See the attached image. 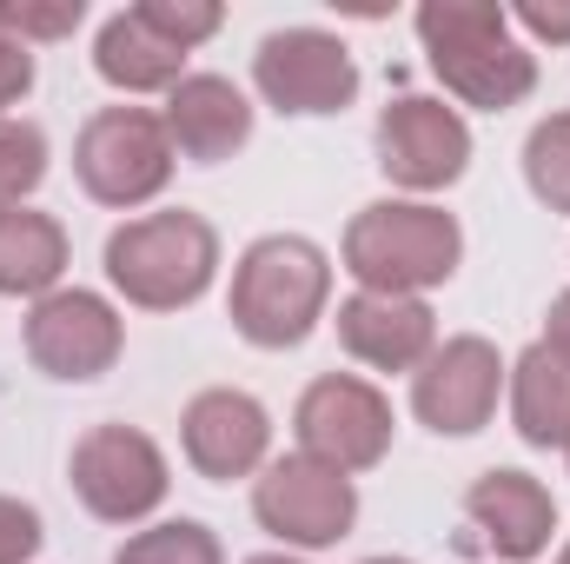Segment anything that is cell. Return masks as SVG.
<instances>
[{"label": "cell", "instance_id": "obj_1", "mask_svg": "<svg viewBox=\"0 0 570 564\" xmlns=\"http://www.w3.org/2000/svg\"><path fill=\"white\" fill-rule=\"evenodd\" d=\"M419 40L444 94L478 114H504L538 94V54L511 33L498 0H431L419 7Z\"/></svg>", "mask_w": 570, "mask_h": 564}, {"label": "cell", "instance_id": "obj_2", "mask_svg": "<svg viewBox=\"0 0 570 564\" xmlns=\"http://www.w3.org/2000/svg\"><path fill=\"white\" fill-rule=\"evenodd\" d=\"M325 299H332V260L305 233H266L239 253L226 312L246 346L285 352L312 339V325L325 319Z\"/></svg>", "mask_w": 570, "mask_h": 564}, {"label": "cell", "instance_id": "obj_3", "mask_svg": "<svg viewBox=\"0 0 570 564\" xmlns=\"http://www.w3.org/2000/svg\"><path fill=\"white\" fill-rule=\"evenodd\" d=\"M458 260H464V233L431 200H379L345 226V273L358 280V292L425 299L431 285L458 273Z\"/></svg>", "mask_w": 570, "mask_h": 564}, {"label": "cell", "instance_id": "obj_4", "mask_svg": "<svg viewBox=\"0 0 570 564\" xmlns=\"http://www.w3.org/2000/svg\"><path fill=\"white\" fill-rule=\"evenodd\" d=\"M219 273V233L213 220L166 206V213H140L127 226H114L107 240V280L127 305L140 312H179L193 305Z\"/></svg>", "mask_w": 570, "mask_h": 564}, {"label": "cell", "instance_id": "obj_5", "mask_svg": "<svg viewBox=\"0 0 570 564\" xmlns=\"http://www.w3.org/2000/svg\"><path fill=\"white\" fill-rule=\"evenodd\" d=\"M173 159L179 153L166 140V120L146 114V107H100L73 140V173H80L87 200L120 206V213H134V206L166 193Z\"/></svg>", "mask_w": 570, "mask_h": 564}, {"label": "cell", "instance_id": "obj_6", "mask_svg": "<svg viewBox=\"0 0 570 564\" xmlns=\"http://www.w3.org/2000/svg\"><path fill=\"white\" fill-rule=\"evenodd\" d=\"M67 478H73L80 505L100 525H146L166 505V492H173V465H166V451L146 438L140 425H94V431H80V445L67 458Z\"/></svg>", "mask_w": 570, "mask_h": 564}, {"label": "cell", "instance_id": "obj_7", "mask_svg": "<svg viewBox=\"0 0 570 564\" xmlns=\"http://www.w3.org/2000/svg\"><path fill=\"white\" fill-rule=\"evenodd\" d=\"M392 399L358 379V372H325L298 392L292 406V431H298V451L332 465V471H372L385 451H392Z\"/></svg>", "mask_w": 570, "mask_h": 564}, {"label": "cell", "instance_id": "obj_8", "mask_svg": "<svg viewBox=\"0 0 570 564\" xmlns=\"http://www.w3.org/2000/svg\"><path fill=\"white\" fill-rule=\"evenodd\" d=\"M253 80H259L266 107L298 114V120L345 114L358 100V60L325 27H279V33H266L259 54H253Z\"/></svg>", "mask_w": 570, "mask_h": 564}, {"label": "cell", "instance_id": "obj_9", "mask_svg": "<svg viewBox=\"0 0 570 564\" xmlns=\"http://www.w3.org/2000/svg\"><path fill=\"white\" fill-rule=\"evenodd\" d=\"M253 518L279 538V545H298V552H325L352 532L358 518V492L345 471L292 451V458H273L253 485Z\"/></svg>", "mask_w": 570, "mask_h": 564}, {"label": "cell", "instance_id": "obj_10", "mask_svg": "<svg viewBox=\"0 0 570 564\" xmlns=\"http://www.w3.org/2000/svg\"><path fill=\"white\" fill-rule=\"evenodd\" d=\"M120 352H127V325H120L114 299H100L87 285H60V292L33 299V312H27V359L47 379L87 386V379L114 372Z\"/></svg>", "mask_w": 570, "mask_h": 564}, {"label": "cell", "instance_id": "obj_11", "mask_svg": "<svg viewBox=\"0 0 570 564\" xmlns=\"http://www.w3.org/2000/svg\"><path fill=\"white\" fill-rule=\"evenodd\" d=\"M379 166L405 193H444L471 166V127L458 107L431 94H399L379 114Z\"/></svg>", "mask_w": 570, "mask_h": 564}, {"label": "cell", "instance_id": "obj_12", "mask_svg": "<svg viewBox=\"0 0 570 564\" xmlns=\"http://www.w3.org/2000/svg\"><path fill=\"white\" fill-rule=\"evenodd\" d=\"M504 359L491 339L478 332H458L444 346H431V359L412 372V412L438 431V438H471L484 431L498 412V392H504Z\"/></svg>", "mask_w": 570, "mask_h": 564}, {"label": "cell", "instance_id": "obj_13", "mask_svg": "<svg viewBox=\"0 0 570 564\" xmlns=\"http://www.w3.org/2000/svg\"><path fill=\"white\" fill-rule=\"evenodd\" d=\"M179 445H186V465L213 485H233V478H253L266 471V451H273V419L253 392L239 386H206L186 419H179Z\"/></svg>", "mask_w": 570, "mask_h": 564}, {"label": "cell", "instance_id": "obj_14", "mask_svg": "<svg viewBox=\"0 0 570 564\" xmlns=\"http://www.w3.org/2000/svg\"><path fill=\"white\" fill-rule=\"evenodd\" d=\"M464 518L484 532V545L498 552V558L511 564H531L538 552H551V532H558V498H551V485L544 478H531V471H484V478H471V492H464Z\"/></svg>", "mask_w": 570, "mask_h": 564}, {"label": "cell", "instance_id": "obj_15", "mask_svg": "<svg viewBox=\"0 0 570 564\" xmlns=\"http://www.w3.org/2000/svg\"><path fill=\"white\" fill-rule=\"evenodd\" d=\"M338 346L372 366V372H419L438 346V319L425 299H399V292H352L338 305Z\"/></svg>", "mask_w": 570, "mask_h": 564}, {"label": "cell", "instance_id": "obj_16", "mask_svg": "<svg viewBox=\"0 0 570 564\" xmlns=\"http://www.w3.org/2000/svg\"><path fill=\"white\" fill-rule=\"evenodd\" d=\"M166 140L173 153H186L193 166H219L253 140V100L226 80V74H186L166 94Z\"/></svg>", "mask_w": 570, "mask_h": 564}, {"label": "cell", "instance_id": "obj_17", "mask_svg": "<svg viewBox=\"0 0 570 564\" xmlns=\"http://www.w3.org/2000/svg\"><path fill=\"white\" fill-rule=\"evenodd\" d=\"M67 226L40 206H7L0 213V292L7 299H47L67 280Z\"/></svg>", "mask_w": 570, "mask_h": 564}, {"label": "cell", "instance_id": "obj_18", "mask_svg": "<svg viewBox=\"0 0 570 564\" xmlns=\"http://www.w3.org/2000/svg\"><path fill=\"white\" fill-rule=\"evenodd\" d=\"M94 67H100V80L120 87V94H173V87L186 80V54L166 47L134 7H120V13L100 27V40H94Z\"/></svg>", "mask_w": 570, "mask_h": 564}, {"label": "cell", "instance_id": "obj_19", "mask_svg": "<svg viewBox=\"0 0 570 564\" xmlns=\"http://www.w3.org/2000/svg\"><path fill=\"white\" fill-rule=\"evenodd\" d=\"M511 379V425L524 445H564L570 438V372L544 352V346H524L518 366L504 372Z\"/></svg>", "mask_w": 570, "mask_h": 564}, {"label": "cell", "instance_id": "obj_20", "mask_svg": "<svg viewBox=\"0 0 570 564\" xmlns=\"http://www.w3.org/2000/svg\"><path fill=\"white\" fill-rule=\"evenodd\" d=\"M114 564H226V552H219L213 525H199V518H166V525L134 532Z\"/></svg>", "mask_w": 570, "mask_h": 564}, {"label": "cell", "instance_id": "obj_21", "mask_svg": "<svg viewBox=\"0 0 570 564\" xmlns=\"http://www.w3.org/2000/svg\"><path fill=\"white\" fill-rule=\"evenodd\" d=\"M524 179L531 193L551 206V213H570V114H544L524 140Z\"/></svg>", "mask_w": 570, "mask_h": 564}, {"label": "cell", "instance_id": "obj_22", "mask_svg": "<svg viewBox=\"0 0 570 564\" xmlns=\"http://www.w3.org/2000/svg\"><path fill=\"white\" fill-rule=\"evenodd\" d=\"M47 179V134L33 120H0V213L27 206V193Z\"/></svg>", "mask_w": 570, "mask_h": 564}, {"label": "cell", "instance_id": "obj_23", "mask_svg": "<svg viewBox=\"0 0 570 564\" xmlns=\"http://www.w3.org/2000/svg\"><path fill=\"white\" fill-rule=\"evenodd\" d=\"M134 13H140L166 47H179V54H193L199 40H213V33H219V20H226L213 0H140Z\"/></svg>", "mask_w": 570, "mask_h": 564}, {"label": "cell", "instance_id": "obj_24", "mask_svg": "<svg viewBox=\"0 0 570 564\" xmlns=\"http://www.w3.org/2000/svg\"><path fill=\"white\" fill-rule=\"evenodd\" d=\"M80 13H87L80 0H60V7H0V27L20 33V40L33 47V40H60V33H73Z\"/></svg>", "mask_w": 570, "mask_h": 564}, {"label": "cell", "instance_id": "obj_25", "mask_svg": "<svg viewBox=\"0 0 570 564\" xmlns=\"http://www.w3.org/2000/svg\"><path fill=\"white\" fill-rule=\"evenodd\" d=\"M40 545H47L40 512H33L27 498H7V492H0V564H27Z\"/></svg>", "mask_w": 570, "mask_h": 564}, {"label": "cell", "instance_id": "obj_26", "mask_svg": "<svg viewBox=\"0 0 570 564\" xmlns=\"http://www.w3.org/2000/svg\"><path fill=\"white\" fill-rule=\"evenodd\" d=\"M27 87H33V47L0 27V120H7V107L27 100Z\"/></svg>", "mask_w": 570, "mask_h": 564}, {"label": "cell", "instance_id": "obj_27", "mask_svg": "<svg viewBox=\"0 0 570 564\" xmlns=\"http://www.w3.org/2000/svg\"><path fill=\"white\" fill-rule=\"evenodd\" d=\"M511 20H518V27H524L531 40H551V47H570V0H551V7H544V0H524V7L511 13Z\"/></svg>", "mask_w": 570, "mask_h": 564}, {"label": "cell", "instance_id": "obj_28", "mask_svg": "<svg viewBox=\"0 0 570 564\" xmlns=\"http://www.w3.org/2000/svg\"><path fill=\"white\" fill-rule=\"evenodd\" d=\"M538 346H544V352L570 372V292L551 299V312H544V339H538Z\"/></svg>", "mask_w": 570, "mask_h": 564}, {"label": "cell", "instance_id": "obj_29", "mask_svg": "<svg viewBox=\"0 0 570 564\" xmlns=\"http://www.w3.org/2000/svg\"><path fill=\"white\" fill-rule=\"evenodd\" d=\"M246 564H305V558H292V552H259V558H246Z\"/></svg>", "mask_w": 570, "mask_h": 564}, {"label": "cell", "instance_id": "obj_30", "mask_svg": "<svg viewBox=\"0 0 570 564\" xmlns=\"http://www.w3.org/2000/svg\"><path fill=\"white\" fill-rule=\"evenodd\" d=\"M365 564H412V558H365Z\"/></svg>", "mask_w": 570, "mask_h": 564}, {"label": "cell", "instance_id": "obj_31", "mask_svg": "<svg viewBox=\"0 0 570 564\" xmlns=\"http://www.w3.org/2000/svg\"><path fill=\"white\" fill-rule=\"evenodd\" d=\"M558 564H570V545H564V552H558Z\"/></svg>", "mask_w": 570, "mask_h": 564}, {"label": "cell", "instance_id": "obj_32", "mask_svg": "<svg viewBox=\"0 0 570 564\" xmlns=\"http://www.w3.org/2000/svg\"><path fill=\"white\" fill-rule=\"evenodd\" d=\"M564 458H570V438H564Z\"/></svg>", "mask_w": 570, "mask_h": 564}]
</instances>
